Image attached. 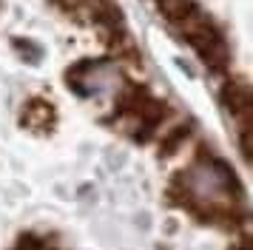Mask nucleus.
<instances>
[{"label":"nucleus","mask_w":253,"mask_h":250,"mask_svg":"<svg viewBox=\"0 0 253 250\" xmlns=\"http://www.w3.org/2000/svg\"><path fill=\"white\" fill-rule=\"evenodd\" d=\"M219 102L228 111V117L236 125V134H251V114H253V100H251V85L248 80L233 77L225 80V85L219 88Z\"/></svg>","instance_id":"3"},{"label":"nucleus","mask_w":253,"mask_h":250,"mask_svg":"<svg viewBox=\"0 0 253 250\" xmlns=\"http://www.w3.org/2000/svg\"><path fill=\"white\" fill-rule=\"evenodd\" d=\"M230 250H251V239L245 236V239H242V242H236V245H233V248H230Z\"/></svg>","instance_id":"9"},{"label":"nucleus","mask_w":253,"mask_h":250,"mask_svg":"<svg viewBox=\"0 0 253 250\" xmlns=\"http://www.w3.org/2000/svg\"><path fill=\"white\" fill-rule=\"evenodd\" d=\"M14 250H60V248H57V245H51L48 239L37 236V233H26V236L17 239Z\"/></svg>","instance_id":"8"},{"label":"nucleus","mask_w":253,"mask_h":250,"mask_svg":"<svg viewBox=\"0 0 253 250\" xmlns=\"http://www.w3.org/2000/svg\"><path fill=\"white\" fill-rule=\"evenodd\" d=\"M88 3H97V0H88Z\"/></svg>","instance_id":"10"},{"label":"nucleus","mask_w":253,"mask_h":250,"mask_svg":"<svg viewBox=\"0 0 253 250\" xmlns=\"http://www.w3.org/2000/svg\"><path fill=\"white\" fill-rule=\"evenodd\" d=\"M20 125L32 134H48L57 125V111L46 97H29L20 108Z\"/></svg>","instance_id":"4"},{"label":"nucleus","mask_w":253,"mask_h":250,"mask_svg":"<svg viewBox=\"0 0 253 250\" xmlns=\"http://www.w3.org/2000/svg\"><path fill=\"white\" fill-rule=\"evenodd\" d=\"M191 136H194V125L191 123H176V125H171V128L160 131V136H157V151H160V157L162 159L173 157Z\"/></svg>","instance_id":"5"},{"label":"nucleus","mask_w":253,"mask_h":250,"mask_svg":"<svg viewBox=\"0 0 253 250\" xmlns=\"http://www.w3.org/2000/svg\"><path fill=\"white\" fill-rule=\"evenodd\" d=\"M154 3H157L160 14L171 23L173 29H176V26H182L185 20H191L196 11H202L196 0H154Z\"/></svg>","instance_id":"6"},{"label":"nucleus","mask_w":253,"mask_h":250,"mask_svg":"<svg viewBox=\"0 0 253 250\" xmlns=\"http://www.w3.org/2000/svg\"><path fill=\"white\" fill-rule=\"evenodd\" d=\"M66 83L77 97L88 100V97H97V94L120 85V66L108 57L105 60H80L66 71Z\"/></svg>","instance_id":"2"},{"label":"nucleus","mask_w":253,"mask_h":250,"mask_svg":"<svg viewBox=\"0 0 253 250\" xmlns=\"http://www.w3.org/2000/svg\"><path fill=\"white\" fill-rule=\"evenodd\" d=\"M176 32L185 43L196 51V57L202 60V66L216 74V77H225L230 68V48L225 34L219 32V26L211 17H205L202 11H196L191 20H185L182 26H176Z\"/></svg>","instance_id":"1"},{"label":"nucleus","mask_w":253,"mask_h":250,"mask_svg":"<svg viewBox=\"0 0 253 250\" xmlns=\"http://www.w3.org/2000/svg\"><path fill=\"white\" fill-rule=\"evenodd\" d=\"M12 48L23 57V60H29V63H40V60H43V48L35 45V43H29V40H23V37H14Z\"/></svg>","instance_id":"7"}]
</instances>
